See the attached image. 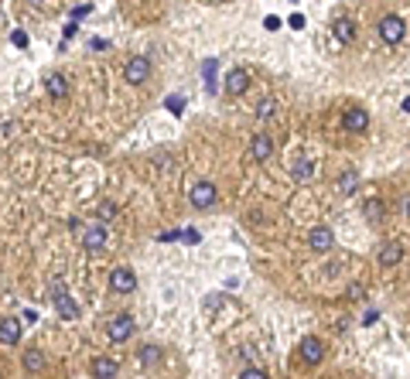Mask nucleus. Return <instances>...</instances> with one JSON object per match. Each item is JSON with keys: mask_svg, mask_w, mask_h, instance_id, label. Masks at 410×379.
I'll use <instances>...</instances> for the list:
<instances>
[{"mask_svg": "<svg viewBox=\"0 0 410 379\" xmlns=\"http://www.w3.org/2000/svg\"><path fill=\"white\" fill-rule=\"evenodd\" d=\"M404 34H407V21H404L400 14H387V17L380 21V38H383L387 45H400Z\"/></svg>", "mask_w": 410, "mask_h": 379, "instance_id": "f257e3e1", "label": "nucleus"}, {"mask_svg": "<svg viewBox=\"0 0 410 379\" xmlns=\"http://www.w3.org/2000/svg\"><path fill=\"white\" fill-rule=\"evenodd\" d=\"M123 79H127L130 86H144V83L151 79V58H144V55L127 58V65H123Z\"/></svg>", "mask_w": 410, "mask_h": 379, "instance_id": "f03ea898", "label": "nucleus"}, {"mask_svg": "<svg viewBox=\"0 0 410 379\" xmlns=\"http://www.w3.org/2000/svg\"><path fill=\"white\" fill-rule=\"evenodd\" d=\"M342 130H349V133H366V130H369V109H363V106L345 109V113H342Z\"/></svg>", "mask_w": 410, "mask_h": 379, "instance_id": "7ed1b4c3", "label": "nucleus"}, {"mask_svg": "<svg viewBox=\"0 0 410 379\" xmlns=\"http://www.w3.org/2000/svg\"><path fill=\"white\" fill-rule=\"evenodd\" d=\"M133 335V318L130 314H113L109 325H106V338L109 342H127Z\"/></svg>", "mask_w": 410, "mask_h": 379, "instance_id": "20e7f679", "label": "nucleus"}, {"mask_svg": "<svg viewBox=\"0 0 410 379\" xmlns=\"http://www.w3.org/2000/svg\"><path fill=\"white\" fill-rule=\"evenodd\" d=\"M109 287H113V294H133L137 290V274L130 267H116L109 274Z\"/></svg>", "mask_w": 410, "mask_h": 379, "instance_id": "39448f33", "label": "nucleus"}, {"mask_svg": "<svg viewBox=\"0 0 410 379\" xmlns=\"http://www.w3.org/2000/svg\"><path fill=\"white\" fill-rule=\"evenodd\" d=\"M308 246H311L314 253H328V250L335 246V232H332L328 226H314V229L308 232Z\"/></svg>", "mask_w": 410, "mask_h": 379, "instance_id": "423d86ee", "label": "nucleus"}, {"mask_svg": "<svg viewBox=\"0 0 410 379\" xmlns=\"http://www.w3.org/2000/svg\"><path fill=\"white\" fill-rule=\"evenodd\" d=\"M301 359H305V366H318L325 359V342L314 338V335L301 338Z\"/></svg>", "mask_w": 410, "mask_h": 379, "instance_id": "0eeeda50", "label": "nucleus"}, {"mask_svg": "<svg viewBox=\"0 0 410 379\" xmlns=\"http://www.w3.org/2000/svg\"><path fill=\"white\" fill-rule=\"evenodd\" d=\"M188 198H192V205H195V208H212V205H215V198H219V191H215L212 182H199V185L192 188Z\"/></svg>", "mask_w": 410, "mask_h": 379, "instance_id": "6e6552de", "label": "nucleus"}, {"mask_svg": "<svg viewBox=\"0 0 410 379\" xmlns=\"http://www.w3.org/2000/svg\"><path fill=\"white\" fill-rule=\"evenodd\" d=\"M270 154H274V140H270L267 133H257V137L250 140V158H253L257 164H263Z\"/></svg>", "mask_w": 410, "mask_h": 379, "instance_id": "1a4fd4ad", "label": "nucleus"}, {"mask_svg": "<svg viewBox=\"0 0 410 379\" xmlns=\"http://www.w3.org/2000/svg\"><path fill=\"white\" fill-rule=\"evenodd\" d=\"M400 260H404V246H400L397 239H390V243H383V246H380V267H383V270L397 267Z\"/></svg>", "mask_w": 410, "mask_h": 379, "instance_id": "9d476101", "label": "nucleus"}, {"mask_svg": "<svg viewBox=\"0 0 410 379\" xmlns=\"http://www.w3.org/2000/svg\"><path fill=\"white\" fill-rule=\"evenodd\" d=\"M55 307H58V314H62V318H69V321H76V318H79V304H76V301L62 290V284H55Z\"/></svg>", "mask_w": 410, "mask_h": 379, "instance_id": "9b49d317", "label": "nucleus"}, {"mask_svg": "<svg viewBox=\"0 0 410 379\" xmlns=\"http://www.w3.org/2000/svg\"><path fill=\"white\" fill-rule=\"evenodd\" d=\"M246 89H250V72H246V69H233V72L226 76V93L243 96Z\"/></svg>", "mask_w": 410, "mask_h": 379, "instance_id": "f8f14e48", "label": "nucleus"}, {"mask_svg": "<svg viewBox=\"0 0 410 379\" xmlns=\"http://www.w3.org/2000/svg\"><path fill=\"white\" fill-rule=\"evenodd\" d=\"M21 342V321L17 318H3L0 321V345H17Z\"/></svg>", "mask_w": 410, "mask_h": 379, "instance_id": "ddd939ff", "label": "nucleus"}, {"mask_svg": "<svg viewBox=\"0 0 410 379\" xmlns=\"http://www.w3.org/2000/svg\"><path fill=\"white\" fill-rule=\"evenodd\" d=\"M45 89H48L52 99H65V96H69V79H65L62 72H52V76L45 79Z\"/></svg>", "mask_w": 410, "mask_h": 379, "instance_id": "4468645a", "label": "nucleus"}, {"mask_svg": "<svg viewBox=\"0 0 410 379\" xmlns=\"http://www.w3.org/2000/svg\"><path fill=\"white\" fill-rule=\"evenodd\" d=\"M83 246L93 250V253L102 250V246H106V226H89V229L83 232Z\"/></svg>", "mask_w": 410, "mask_h": 379, "instance_id": "2eb2a0df", "label": "nucleus"}, {"mask_svg": "<svg viewBox=\"0 0 410 379\" xmlns=\"http://www.w3.org/2000/svg\"><path fill=\"white\" fill-rule=\"evenodd\" d=\"M116 373H120V369H116L113 359H106V356H96V359H93V376L96 379H116Z\"/></svg>", "mask_w": 410, "mask_h": 379, "instance_id": "dca6fc26", "label": "nucleus"}, {"mask_svg": "<svg viewBox=\"0 0 410 379\" xmlns=\"http://www.w3.org/2000/svg\"><path fill=\"white\" fill-rule=\"evenodd\" d=\"M338 191H342V195H356V191H359V171H356V168H345V171L338 175Z\"/></svg>", "mask_w": 410, "mask_h": 379, "instance_id": "f3484780", "label": "nucleus"}, {"mask_svg": "<svg viewBox=\"0 0 410 379\" xmlns=\"http://www.w3.org/2000/svg\"><path fill=\"white\" fill-rule=\"evenodd\" d=\"M335 38H338L342 45H352V41H356V24H352V21H345V17H342V21H335Z\"/></svg>", "mask_w": 410, "mask_h": 379, "instance_id": "a211bd4d", "label": "nucleus"}, {"mask_svg": "<svg viewBox=\"0 0 410 379\" xmlns=\"http://www.w3.org/2000/svg\"><path fill=\"white\" fill-rule=\"evenodd\" d=\"M363 215H366L369 222H383V215H387V205H383L380 198H369V202L363 205Z\"/></svg>", "mask_w": 410, "mask_h": 379, "instance_id": "6ab92c4d", "label": "nucleus"}, {"mask_svg": "<svg viewBox=\"0 0 410 379\" xmlns=\"http://www.w3.org/2000/svg\"><path fill=\"white\" fill-rule=\"evenodd\" d=\"M291 175H294L298 182H311V178H314V161H308V158H301V161H294Z\"/></svg>", "mask_w": 410, "mask_h": 379, "instance_id": "aec40b11", "label": "nucleus"}, {"mask_svg": "<svg viewBox=\"0 0 410 379\" xmlns=\"http://www.w3.org/2000/svg\"><path fill=\"white\" fill-rule=\"evenodd\" d=\"M24 369H28V373H41V369H45V356H41L38 349H28V352H24Z\"/></svg>", "mask_w": 410, "mask_h": 379, "instance_id": "412c9836", "label": "nucleus"}, {"mask_svg": "<svg viewBox=\"0 0 410 379\" xmlns=\"http://www.w3.org/2000/svg\"><path fill=\"white\" fill-rule=\"evenodd\" d=\"M274 113H277V99L274 96H267V99L257 102V120H270Z\"/></svg>", "mask_w": 410, "mask_h": 379, "instance_id": "4be33fe9", "label": "nucleus"}, {"mask_svg": "<svg viewBox=\"0 0 410 379\" xmlns=\"http://www.w3.org/2000/svg\"><path fill=\"white\" fill-rule=\"evenodd\" d=\"M140 362H144V366H158V362H161V349H158V345H144V349H140Z\"/></svg>", "mask_w": 410, "mask_h": 379, "instance_id": "5701e85b", "label": "nucleus"}, {"mask_svg": "<svg viewBox=\"0 0 410 379\" xmlns=\"http://www.w3.org/2000/svg\"><path fill=\"white\" fill-rule=\"evenodd\" d=\"M168 109H171V113L178 116V113L185 109V99H182V96H168Z\"/></svg>", "mask_w": 410, "mask_h": 379, "instance_id": "b1692460", "label": "nucleus"}, {"mask_svg": "<svg viewBox=\"0 0 410 379\" xmlns=\"http://www.w3.org/2000/svg\"><path fill=\"white\" fill-rule=\"evenodd\" d=\"M239 379H267V373H263V369H257V366H250V369H243V373H239Z\"/></svg>", "mask_w": 410, "mask_h": 379, "instance_id": "393cba45", "label": "nucleus"}, {"mask_svg": "<svg viewBox=\"0 0 410 379\" xmlns=\"http://www.w3.org/2000/svg\"><path fill=\"white\" fill-rule=\"evenodd\" d=\"M100 215H102V219H113V215H116V205H109V202H102Z\"/></svg>", "mask_w": 410, "mask_h": 379, "instance_id": "a878e982", "label": "nucleus"}, {"mask_svg": "<svg viewBox=\"0 0 410 379\" xmlns=\"http://www.w3.org/2000/svg\"><path fill=\"white\" fill-rule=\"evenodd\" d=\"M14 45L24 48V45H28V34H24V31H14Z\"/></svg>", "mask_w": 410, "mask_h": 379, "instance_id": "bb28decb", "label": "nucleus"}, {"mask_svg": "<svg viewBox=\"0 0 410 379\" xmlns=\"http://www.w3.org/2000/svg\"><path fill=\"white\" fill-rule=\"evenodd\" d=\"M349 297H352V301H359V297H363V287L352 284V287H349Z\"/></svg>", "mask_w": 410, "mask_h": 379, "instance_id": "cd10ccee", "label": "nucleus"}, {"mask_svg": "<svg viewBox=\"0 0 410 379\" xmlns=\"http://www.w3.org/2000/svg\"><path fill=\"white\" fill-rule=\"evenodd\" d=\"M404 113H410V99H404Z\"/></svg>", "mask_w": 410, "mask_h": 379, "instance_id": "c85d7f7f", "label": "nucleus"}, {"mask_svg": "<svg viewBox=\"0 0 410 379\" xmlns=\"http://www.w3.org/2000/svg\"><path fill=\"white\" fill-rule=\"evenodd\" d=\"M208 3H222V0H208Z\"/></svg>", "mask_w": 410, "mask_h": 379, "instance_id": "c756f323", "label": "nucleus"}, {"mask_svg": "<svg viewBox=\"0 0 410 379\" xmlns=\"http://www.w3.org/2000/svg\"><path fill=\"white\" fill-rule=\"evenodd\" d=\"M0 379H3V373H0Z\"/></svg>", "mask_w": 410, "mask_h": 379, "instance_id": "7c9ffc66", "label": "nucleus"}]
</instances>
